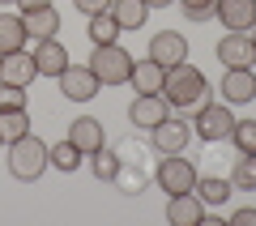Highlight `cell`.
<instances>
[{
  "label": "cell",
  "mask_w": 256,
  "mask_h": 226,
  "mask_svg": "<svg viewBox=\"0 0 256 226\" xmlns=\"http://www.w3.org/2000/svg\"><path fill=\"white\" fill-rule=\"evenodd\" d=\"M162 98L171 111H184V116H196L205 102H214V86L205 82V72L196 64H175L166 68V82H162Z\"/></svg>",
  "instance_id": "1"
},
{
  "label": "cell",
  "mask_w": 256,
  "mask_h": 226,
  "mask_svg": "<svg viewBox=\"0 0 256 226\" xmlns=\"http://www.w3.org/2000/svg\"><path fill=\"white\" fill-rule=\"evenodd\" d=\"M52 166V158H47V141L34 132L18 136V141H9V175L22 184H34L38 175Z\"/></svg>",
  "instance_id": "2"
},
{
  "label": "cell",
  "mask_w": 256,
  "mask_h": 226,
  "mask_svg": "<svg viewBox=\"0 0 256 226\" xmlns=\"http://www.w3.org/2000/svg\"><path fill=\"white\" fill-rule=\"evenodd\" d=\"M132 60H137V56L128 52V47L107 43V47H94V56H90V72L98 77L102 86H124V82H128V72H132Z\"/></svg>",
  "instance_id": "3"
},
{
  "label": "cell",
  "mask_w": 256,
  "mask_h": 226,
  "mask_svg": "<svg viewBox=\"0 0 256 226\" xmlns=\"http://www.w3.org/2000/svg\"><path fill=\"white\" fill-rule=\"evenodd\" d=\"M196 180H201V171L188 162V158L180 154H162L154 166V184L166 192V196H180V192H192L196 188Z\"/></svg>",
  "instance_id": "4"
},
{
  "label": "cell",
  "mask_w": 256,
  "mask_h": 226,
  "mask_svg": "<svg viewBox=\"0 0 256 226\" xmlns=\"http://www.w3.org/2000/svg\"><path fill=\"white\" fill-rule=\"evenodd\" d=\"M230 128H235L230 102H205V107L192 116V132L201 136V141H230Z\"/></svg>",
  "instance_id": "5"
},
{
  "label": "cell",
  "mask_w": 256,
  "mask_h": 226,
  "mask_svg": "<svg viewBox=\"0 0 256 226\" xmlns=\"http://www.w3.org/2000/svg\"><path fill=\"white\" fill-rule=\"evenodd\" d=\"M56 86H60V94L68 102H90L94 94L102 90V82L90 72V64H68V68L56 77Z\"/></svg>",
  "instance_id": "6"
},
{
  "label": "cell",
  "mask_w": 256,
  "mask_h": 226,
  "mask_svg": "<svg viewBox=\"0 0 256 226\" xmlns=\"http://www.w3.org/2000/svg\"><path fill=\"white\" fill-rule=\"evenodd\" d=\"M218 60L226 64V68H252L256 64V43L248 30H226V34L218 38Z\"/></svg>",
  "instance_id": "7"
},
{
  "label": "cell",
  "mask_w": 256,
  "mask_h": 226,
  "mask_svg": "<svg viewBox=\"0 0 256 226\" xmlns=\"http://www.w3.org/2000/svg\"><path fill=\"white\" fill-rule=\"evenodd\" d=\"M146 56H154L162 68H175V64L188 60V38H184L180 30H158V34L150 38V52Z\"/></svg>",
  "instance_id": "8"
},
{
  "label": "cell",
  "mask_w": 256,
  "mask_h": 226,
  "mask_svg": "<svg viewBox=\"0 0 256 226\" xmlns=\"http://www.w3.org/2000/svg\"><path fill=\"white\" fill-rule=\"evenodd\" d=\"M68 64H73V60H68V47H64L60 38H38V43H34V68H38V77H52V82H56Z\"/></svg>",
  "instance_id": "9"
},
{
  "label": "cell",
  "mask_w": 256,
  "mask_h": 226,
  "mask_svg": "<svg viewBox=\"0 0 256 226\" xmlns=\"http://www.w3.org/2000/svg\"><path fill=\"white\" fill-rule=\"evenodd\" d=\"M150 132H154L158 154H184V145L192 141V124H184V120H175V116H166L162 124H154Z\"/></svg>",
  "instance_id": "10"
},
{
  "label": "cell",
  "mask_w": 256,
  "mask_h": 226,
  "mask_svg": "<svg viewBox=\"0 0 256 226\" xmlns=\"http://www.w3.org/2000/svg\"><path fill=\"white\" fill-rule=\"evenodd\" d=\"M166 116H171V107H166L162 94H137V98L128 102V124H137V128H154Z\"/></svg>",
  "instance_id": "11"
},
{
  "label": "cell",
  "mask_w": 256,
  "mask_h": 226,
  "mask_svg": "<svg viewBox=\"0 0 256 226\" xmlns=\"http://www.w3.org/2000/svg\"><path fill=\"white\" fill-rule=\"evenodd\" d=\"M214 18L226 30H252L256 26V0H214Z\"/></svg>",
  "instance_id": "12"
},
{
  "label": "cell",
  "mask_w": 256,
  "mask_h": 226,
  "mask_svg": "<svg viewBox=\"0 0 256 226\" xmlns=\"http://www.w3.org/2000/svg\"><path fill=\"white\" fill-rule=\"evenodd\" d=\"M205 218V200L196 192H180V196H166V222L171 226H201Z\"/></svg>",
  "instance_id": "13"
},
{
  "label": "cell",
  "mask_w": 256,
  "mask_h": 226,
  "mask_svg": "<svg viewBox=\"0 0 256 226\" xmlns=\"http://www.w3.org/2000/svg\"><path fill=\"white\" fill-rule=\"evenodd\" d=\"M162 82H166V68L146 56V60H132V72H128V86L137 94H162Z\"/></svg>",
  "instance_id": "14"
},
{
  "label": "cell",
  "mask_w": 256,
  "mask_h": 226,
  "mask_svg": "<svg viewBox=\"0 0 256 226\" xmlns=\"http://www.w3.org/2000/svg\"><path fill=\"white\" fill-rule=\"evenodd\" d=\"M68 141H73L77 150L90 158L94 150H102V145H107V136H102V120H94V116H77L73 124H68Z\"/></svg>",
  "instance_id": "15"
},
{
  "label": "cell",
  "mask_w": 256,
  "mask_h": 226,
  "mask_svg": "<svg viewBox=\"0 0 256 226\" xmlns=\"http://www.w3.org/2000/svg\"><path fill=\"white\" fill-rule=\"evenodd\" d=\"M38 77L34 68V52H9V56H0V82H13V86H30Z\"/></svg>",
  "instance_id": "16"
},
{
  "label": "cell",
  "mask_w": 256,
  "mask_h": 226,
  "mask_svg": "<svg viewBox=\"0 0 256 226\" xmlns=\"http://www.w3.org/2000/svg\"><path fill=\"white\" fill-rule=\"evenodd\" d=\"M218 90H222L226 102H252L256 98V72L252 68H226Z\"/></svg>",
  "instance_id": "17"
},
{
  "label": "cell",
  "mask_w": 256,
  "mask_h": 226,
  "mask_svg": "<svg viewBox=\"0 0 256 226\" xmlns=\"http://www.w3.org/2000/svg\"><path fill=\"white\" fill-rule=\"evenodd\" d=\"M26 43H30V34H26V22H22V13H4V9H0V56L22 52Z\"/></svg>",
  "instance_id": "18"
},
{
  "label": "cell",
  "mask_w": 256,
  "mask_h": 226,
  "mask_svg": "<svg viewBox=\"0 0 256 226\" xmlns=\"http://www.w3.org/2000/svg\"><path fill=\"white\" fill-rule=\"evenodd\" d=\"M22 22H26V34L34 38V43H38V38H56V34H60V13H56L52 4L22 13Z\"/></svg>",
  "instance_id": "19"
},
{
  "label": "cell",
  "mask_w": 256,
  "mask_h": 226,
  "mask_svg": "<svg viewBox=\"0 0 256 226\" xmlns=\"http://www.w3.org/2000/svg\"><path fill=\"white\" fill-rule=\"evenodd\" d=\"M111 18L120 22V30H141L150 22V4L146 0H111Z\"/></svg>",
  "instance_id": "20"
},
{
  "label": "cell",
  "mask_w": 256,
  "mask_h": 226,
  "mask_svg": "<svg viewBox=\"0 0 256 226\" xmlns=\"http://www.w3.org/2000/svg\"><path fill=\"white\" fill-rule=\"evenodd\" d=\"M111 184H116V192H124V196H141L146 184H150V175H146L141 162H120V171H116Z\"/></svg>",
  "instance_id": "21"
},
{
  "label": "cell",
  "mask_w": 256,
  "mask_h": 226,
  "mask_svg": "<svg viewBox=\"0 0 256 226\" xmlns=\"http://www.w3.org/2000/svg\"><path fill=\"white\" fill-rule=\"evenodd\" d=\"M86 34H90L94 47H107V43H120V34H124V30H120V22L111 18V9H107V13H94V18H90Z\"/></svg>",
  "instance_id": "22"
},
{
  "label": "cell",
  "mask_w": 256,
  "mask_h": 226,
  "mask_svg": "<svg viewBox=\"0 0 256 226\" xmlns=\"http://www.w3.org/2000/svg\"><path fill=\"white\" fill-rule=\"evenodd\" d=\"M47 158H52V166L56 171H64V175H73L77 166H82V150H77L73 141H68V136H64V141H56V145H47Z\"/></svg>",
  "instance_id": "23"
},
{
  "label": "cell",
  "mask_w": 256,
  "mask_h": 226,
  "mask_svg": "<svg viewBox=\"0 0 256 226\" xmlns=\"http://www.w3.org/2000/svg\"><path fill=\"white\" fill-rule=\"evenodd\" d=\"M192 192L214 209V205H226V196L235 188H230V180H222V175H205V180H196V188H192Z\"/></svg>",
  "instance_id": "24"
},
{
  "label": "cell",
  "mask_w": 256,
  "mask_h": 226,
  "mask_svg": "<svg viewBox=\"0 0 256 226\" xmlns=\"http://www.w3.org/2000/svg\"><path fill=\"white\" fill-rule=\"evenodd\" d=\"M226 180H230V188H239V192H256V154H239Z\"/></svg>",
  "instance_id": "25"
},
{
  "label": "cell",
  "mask_w": 256,
  "mask_h": 226,
  "mask_svg": "<svg viewBox=\"0 0 256 226\" xmlns=\"http://www.w3.org/2000/svg\"><path fill=\"white\" fill-rule=\"evenodd\" d=\"M116 171H120V154H116V150L102 145V150H94V154H90V175L98 184H111V180H116Z\"/></svg>",
  "instance_id": "26"
},
{
  "label": "cell",
  "mask_w": 256,
  "mask_h": 226,
  "mask_svg": "<svg viewBox=\"0 0 256 226\" xmlns=\"http://www.w3.org/2000/svg\"><path fill=\"white\" fill-rule=\"evenodd\" d=\"M26 132H34L26 107H22V111H0V141H4V145L18 141V136H26Z\"/></svg>",
  "instance_id": "27"
},
{
  "label": "cell",
  "mask_w": 256,
  "mask_h": 226,
  "mask_svg": "<svg viewBox=\"0 0 256 226\" xmlns=\"http://www.w3.org/2000/svg\"><path fill=\"white\" fill-rule=\"evenodd\" d=\"M230 141H235L239 154H256V120H235V128H230Z\"/></svg>",
  "instance_id": "28"
},
{
  "label": "cell",
  "mask_w": 256,
  "mask_h": 226,
  "mask_svg": "<svg viewBox=\"0 0 256 226\" xmlns=\"http://www.w3.org/2000/svg\"><path fill=\"white\" fill-rule=\"evenodd\" d=\"M116 154H120V162H141V166L150 162V150L137 141V136H124V141L116 145Z\"/></svg>",
  "instance_id": "29"
},
{
  "label": "cell",
  "mask_w": 256,
  "mask_h": 226,
  "mask_svg": "<svg viewBox=\"0 0 256 226\" xmlns=\"http://www.w3.org/2000/svg\"><path fill=\"white\" fill-rule=\"evenodd\" d=\"M26 107V86L0 82V111H22Z\"/></svg>",
  "instance_id": "30"
},
{
  "label": "cell",
  "mask_w": 256,
  "mask_h": 226,
  "mask_svg": "<svg viewBox=\"0 0 256 226\" xmlns=\"http://www.w3.org/2000/svg\"><path fill=\"white\" fill-rule=\"evenodd\" d=\"M184 9V18L188 22H205V18H214V0H175Z\"/></svg>",
  "instance_id": "31"
},
{
  "label": "cell",
  "mask_w": 256,
  "mask_h": 226,
  "mask_svg": "<svg viewBox=\"0 0 256 226\" xmlns=\"http://www.w3.org/2000/svg\"><path fill=\"white\" fill-rule=\"evenodd\" d=\"M73 9L86 13V18H94V13H107L111 9V0H73Z\"/></svg>",
  "instance_id": "32"
},
{
  "label": "cell",
  "mask_w": 256,
  "mask_h": 226,
  "mask_svg": "<svg viewBox=\"0 0 256 226\" xmlns=\"http://www.w3.org/2000/svg\"><path fill=\"white\" fill-rule=\"evenodd\" d=\"M226 226H256V209H235L226 218Z\"/></svg>",
  "instance_id": "33"
},
{
  "label": "cell",
  "mask_w": 256,
  "mask_h": 226,
  "mask_svg": "<svg viewBox=\"0 0 256 226\" xmlns=\"http://www.w3.org/2000/svg\"><path fill=\"white\" fill-rule=\"evenodd\" d=\"M43 4H52V0H18V9L30 13V9H43Z\"/></svg>",
  "instance_id": "34"
},
{
  "label": "cell",
  "mask_w": 256,
  "mask_h": 226,
  "mask_svg": "<svg viewBox=\"0 0 256 226\" xmlns=\"http://www.w3.org/2000/svg\"><path fill=\"white\" fill-rule=\"evenodd\" d=\"M150 9H166V4H175V0H146Z\"/></svg>",
  "instance_id": "35"
},
{
  "label": "cell",
  "mask_w": 256,
  "mask_h": 226,
  "mask_svg": "<svg viewBox=\"0 0 256 226\" xmlns=\"http://www.w3.org/2000/svg\"><path fill=\"white\" fill-rule=\"evenodd\" d=\"M4 4H18V0H0V9H4Z\"/></svg>",
  "instance_id": "36"
},
{
  "label": "cell",
  "mask_w": 256,
  "mask_h": 226,
  "mask_svg": "<svg viewBox=\"0 0 256 226\" xmlns=\"http://www.w3.org/2000/svg\"><path fill=\"white\" fill-rule=\"evenodd\" d=\"M248 34H252V43H256V26H252V30H248Z\"/></svg>",
  "instance_id": "37"
},
{
  "label": "cell",
  "mask_w": 256,
  "mask_h": 226,
  "mask_svg": "<svg viewBox=\"0 0 256 226\" xmlns=\"http://www.w3.org/2000/svg\"><path fill=\"white\" fill-rule=\"evenodd\" d=\"M0 145H4V141H0Z\"/></svg>",
  "instance_id": "38"
}]
</instances>
